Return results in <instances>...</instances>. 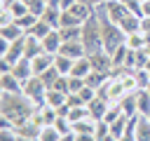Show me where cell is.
I'll return each mask as SVG.
<instances>
[{"label": "cell", "mask_w": 150, "mask_h": 141, "mask_svg": "<svg viewBox=\"0 0 150 141\" xmlns=\"http://www.w3.org/2000/svg\"><path fill=\"white\" fill-rule=\"evenodd\" d=\"M45 103L59 110L61 106L68 103V94H63V92H59V89H54V87H47V92H45Z\"/></svg>", "instance_id": "5bb4252c"}, {"label": "cell", "mask_w": 150, "mask_h": 141, "mask_svg": "<svg viewBox=\"0 0 150 141\" xmlns=\"http://www.w3.org/2000/svg\"><path fill=\"white\" fill-rule=\"evenodd\" d=\"M38 19H40V16H35V14H30V12H28V14L19 16V19H14V24H19L23 33H28V31H30V28H33V26L38 24Z\"/></svg>", "instance_id": "d4e9b609"}, {"label": "cell", "mask_w": 150, "mask_h": 141, "mask_svg": "<svg viewBox=\"0 0 150 141\" xmlns=\"http://www.w3.org/2000/svg\"><path fill=\"white\" fill-rule=\"evenodd\" d=\"M47 5H52V7H61V0H47Z\"/></svg>", "instance_id": "836d02e7"}, {"label": "cell", "mask_w": 150, "mask_h": 141, "mask_svg": "<svg viewBox=\"0 0 150 141\" xmlns=\"http://www.w3.org/2000/svg\"><path fill=\"white\" fill-rule=\"evenodd\" d=\"M141 31H143L145 35L150 33V16H143V19H141Z\"/></svg>", "instance_id": "1f68e13d"}, {"label": "cell", "mask_w": 150, "mask_h": 141, "mask_svg": "<svg viewBox=\"0 0 150 141\" xmlns=\"http://www.w3.org/2000/svg\"><path fill=\"white\" fill-rule=\"evenodd\" d=\"M91 70H94V66H91V59H89V56H80V59H75L70 75H77V78H87Z\"/></svg>", "instance_id": "e0dca14e"}, {"label": "cell", "mask_w": 150, "mask_h": 141, "mask_svg": "<svg viewBox=\"0 0 150 141\" xmlns=\"http://www.w3.org/2000/svg\"><path fill=\"white\" fill-rule=\"evenodd\" d=\"M49 31H52V26H49L45 19H38V24H35V26L28 31V35H33V38H40V40H42V38H45Z\"/></svg>", "instance_id": "484cf974"}, {"label": "cell", "mask_w": 150, "mask_h": 141, "mask_svg": "<svg viewBox=\"0 0 150 141\" xmlns=\"http://www.w3.org/2000/svg\"><path fill=\"white\" fill-rule=\"evenodd\" d=\"M59 31H61L63 42H68V40H82V26H63Z\"/></svg>", "instance_id": "7402d4cb"}, {"label": "cell", "mask_w": 150, "mask_h": 141, "mask_svg": "<svg viewBox=\"0 0 150 141\" xmlns=\"http://www.w3.org/2000/svg\"><path fill=\"white\" fill-rule=\"evenodd\" d=\"M87 87L84 78H77V75H68V94H77Z\"/></svg>", "instance_id": "83f0119b"}, {"label": "cell", "mask_w": 150, "mask_h": 141, "mask_svg": "<svg viewBox=\"0 0 150 141\" xmlns=\"http://www.w3.org/2000/svg\"><path fill=\"white\" fill-rule=\"evenodd\" d=\"M40 78H42V82H45L47 87H52V85H54V82H56V80L61 78V73H59V70H56V68L52 66V68H47V70H45V73H42Z\"/></svg>", "instance_id": "4dcf8cb0"}, {"label": "cell", "mask_w": 150, "mask_h": 141, "mask_svg": "<svg viewBox=\"0 0 150 141\" xmlns=\"http://www.w3.org/2000/svg\"><path fill=\"white\" fill-rule=\"evenodd\" d=\"M38 139H40V141H59V139H61V132H59L54 125H45V127L40 129Z\"/></svg>", "instance_id": "603a6c76"}, {"label": "cell", "mask_w": 150, "mask_h": 141, "mask_svg": "<svg viewBox=\"0 0 150 141\" xmlns=\"http://www.w3.org/2000/svg\"><path fill=\"white\" fill-rule=\"evenodd\" d=\"M45 49H42V40L40 38H33V35H28L26 33V47H23V56L26 59H35L38 54H42Z\"/></svg>", "instance_id": "2e32d148"}, {"label": "cell", "mask_w": 150, "mask_h": 141, "mask_svg": "<svg viewBox=\"0 0 150 141\" xmlns=\"http://www.w3.org/2000/svg\"><path fill=\"white\" fill-rule=\"evenodd\" d=\"M82 45L87 49V54L103 49V40H101V14L94 12L84 24H82Z\"/></svg>", "instance_id": "7a4b0ae2"}, {"label": "cell", "mask_w": 150, "mask_h": 141, "mask_svg": "<svg viewBox=\"0 0 150 141\" xmlns=\"http://www.w3.org/2000/svg\"><path fill=\"white\" fill-rule=\"evenodd\" d=\"M35 106L26 94H9L2 92L0 99V115H2V127H19L30 120Z\"/></svg>", "instance_id": "6da1fadb"}, {"label": "cell", "mask_w": 150, "mask_h": 141, "mask_svg": "<svg viewBox=\"0 0 150 141\" xmlns=\"http://www.w3.org/2000/svg\"><path fill=\"white\" fill-rule=\"evenodd\" d=\"M108 80H110V78H108V73H103V70H96V68H94V70H91V73L84 78V82H87L89 87H94L96 92H98V89H103Z\"/></svg>", "instance_id": "ac0fdd59"}, {"label": "cell", "mask_w": 150, "mask_h": 141, "mask_svg": "<svg viewBox=\"0 0 150 141\" xmlns=\"http://www.w3.org/2000/svg\"><path fill=\"white\" fill-rule=\"evenodd\" d=\"M19 141H40V139H28V136H19Z\"/></svg>", "instance_id": "d590c367"}, {"label": "cell", "mask_w": 150, "mask_h": 141, "mask_svg": "<svg viewBox=\"0 0 150 141\" xmlns=\"http://www.w3.org/2000/svg\"><path fill=\"white\" fill-rule=\"evenodd\" d=\"M45 92H47V85L42 82L40 75H33L30 80L23 82V94L33 101L35 108H38V106H45Z\"/></svg>", "instance_id": "277c9868"}, {"label": "cell", "mask_w": 150, "mask_h": 141, "mask_svg": "<svg viewBox=\"0 0 150 141\" xmlns=\"http://www.w3.org/2000/svg\"><path fill=\"white\" fill-rule=\"evenodd\" d=\"M101 40H103V49L108 52V54H112L117 47H122L124 42H127V33L115 24V21H110L105 14L101 16Z\"/></svg>", "instance_id": "3957f363"}, {"label": "cell", "mask_w": 150, "mask_h": 141, "mask_svg": "<svg viewBox=\"0 0 150 141\" xmlns=\"http://www.w3.org/2000/svg\"><path fill=\"white\" fill-rule=\"evenodd\" d=\"M23 47H26V35L14 40V42H2V52H0V61L5 63H16L19 59H23Z\"/></svg>", "instance_id": "5b68a950"}, {"label": "cell", "mask_w": 150, "mask_h": 141, "mask_svg": "<svg viewBox=\"0 0 150 141\" xmlns=\"http://www.w3.org/2000/svg\"><path fill=\"white\" fill-rule=\"evenodd\" d=\"M63 26H82V21H80L70 9H63V12H61V26H59V28H63Z\"/></svg>", "instance_id": "f1b7e54d"}, {"label": "cell", "mask_w": 150, "mask_h": 141, "mask_svg": "<svg viewBox=\"0 0 150 141\" xmlns=\"http://www.w3.org/2000/svg\"><path fill=\"white\" fill-rule=\"evenodd\" d=\"M23 2H28V0H23Z\"/></svg>", "instance_id": "8d00e7d4"}, {"label": "cell", "mask_w": 150, "mask_h": 141, "mask_svg": "<svg viewBox=\"0 0 150 141\" xmlns=\"http://www.w3.org/2000/svg\"><path fill=\"white\" fill-rule=\"evenodd\" d=\"M73 63H75V59H70V56H66V54H56V56H54V68H56L61 75H70Z\"/></svg>", "instance_id": "44dd1931"}, {"label": "cell", "mask_w": 150, "mask_h": 141, "mask_svg": "<svg viewBox=\"0 0 150 141\" xmlns=\"http://www.w3.org/2000/svg\"><path fill=\"white\" fill-rule=\"evenodd\" d=\"M143 2V16H150V0H141Z\"/></svg>", "instance_id": "d6a6232c"}, {"label": "cell", "mask_w": 150, "mask_h": 141, "mask_svg": "<svg viewBox=\"0 0 150 141\" xmlns=\"http://www.w3.org/2000/svg\"><path fill=\"white\" fill-rule=\"evenodd\" d=\"M148 118H150V115H148Z\"/></svg>", "instance_id": "74e56055"}, {"label": "cell", "mask_w": 150, "mask_h": 141, "mask_svg": "<svg viewBox=\"0 0 150 141\" xmlns=\"http://www.w3.org/2000/svg\"><path fill=\"white\" fill-rule=\"evenodd\" d=\"M134 136H136V141H150V118L148 115H138Z\"/></svg>", "instance_id": "9a60e30c"}, {"label": "cell", "mask_w": 150, "mask_h": 141, "mask_svg": "<svg viewBox=\"0 0 150 141\" xmlns=\"http://www.w3.org/2000/svg\"><path fill=\"white\" fill-rule=\"evenodd\" d=\"M30 66H33V73H35V75H42L47 68L54 66V54L42 52V54H38L35 59H30Z\"/></svg>", "instance_id": "4fadbf2b"}, {"label": "cell", "mask_w": 150, "mask_h": 141, "mask_svg": "<svg viewBox=\"0 0 150 141\" xmlns=\"http://www.w3.org/2000/svg\"><path fill=\"white\" fill-rule=\"evenodd\" d=\"M0 92H9V94H23V85L19 78H14L12 70H2L0 73Z\"/></svg>", "instance_id": "52a82bcc"}, {"label": "cell", "mask_w": 150, "mask_h": 141, "mask_svg": "<svg viewBox=\"0 0 150 141\" xmlns=\"http://www.w3.org/2000/svg\"><path fill=\"white\" fill-rule=\"evenodd\" d=\"M61 12H63L61 7H52V5H47L45 14H42L40 19H45V21H47L52 28H59V26H61Z\"/></svg>", "instance_id": "ffe728a7"}, {"label": "cell", "mask_w": 150, "mask_h": 141, "mask_svg": "<svg viewBox=\"0 0 150 141\" xmlns=\"http://www.w3.org/2000/svg\"><path fill=\"white\" fill-rule=\"evenodd\" d=\"M61 45H63V38H61V31L59 28H52L45 38H42V49L47 52V54H59V49H61Z\"/></svg>", "instance_id": "ba28073f"}, {"label": "cell", "mask_w": 150, "mask_h": 141, "mask_svg": "<svg viewBox=\"0 0 150 141\" xmlns=\"http://www.w3.org/2000/svg\"><path fill=\"white\" fill-rule=\"evenodd\" d=\"M59 54H66V56H70V59H80V56H87V49H84L82 40H68V42L61 45Z\"/></svg>", "instance_id": "8fae6325"}, {"label": "cell", "mask_w": 150, "mask_h": 141, "mask_svg": "<svg viewBox=\"0 0 150 141\" xmlns=\"http://www.w3.org/2000/svg\"><path fill=\"white\" fill-rule=\"evenodd\" d=\"M23 35H26V33H23L21 26L14 24V21L0 26V40H2V42H14V40H19V38H23Z\"/></svg>", "instance_id": "7c38bea8"}, {"label": "cell", "mask_w": 150, "mask_h": 141, "mask_svg": "<svg viewBox=\"0 0 150 141\" xmlns=\"http://www.w3.org/2000/svg\"><path fill=\"white\" fill-rule=\"evenodd\" d=\"M2 9H7V12L12 14V19H19V16L28 14V5H26L23 0H16V2H12L9 7H2Z\"/></svg>", "instance_id": "cb8c5ba5"}, {"label": "cell", "mask_w": 150, "mask_h": 141, "mask_svg": "<svg viewBox=\"0 0 150 141\" xmlns=\"http://www.w3.org/2000/svg\"><path fill=\"white\" fill-rule=\"evenodd\" d=\"M0 2H2V7H9V5H12V2H16V0H0Z\"/></svg>", "instance_id": "e575fe53"}, {"label": "cell", "mask_w": 150, "mask_h": 141, "mask_svg": "<svg viewBox=\"0 0 150 141\" xmlns=\"http://www.w3.org/2000/svg\"><path fill=\"white\" fill-rule=\"evenodd\" d=\"M89 59H91V66L96 68V70H103V73H110L112 70V56L105 52V49H96V52H91V54H87Z\"/></svg>", "instance_id": "9c48e42d"}, {"label": "cell", "mask_w": 150, "mask_h": 141, "mask_svg": "<svg viewBox=\"0 0 150 141\" xmlns=\"http://www.w3.org/2000/svg\"><path fill=\"white\" fill-rule=\"evenodd\" d=\"M26 5H28V12L35 14V16H42L45 9H47V0H28Z\"/></svg>", "instance_id": "f546056e"}, {"label": "cell", "mask_w": 150, "mask_h": 141, "mask_svg": "<svg viewBox=\"0 0 150 141\" xmlns=\"http://www.w3.org/2000/svg\"><path fill=\"white\" fill-rule=\"evenodd\" d=\"M136 108L138 115H150V89H136Z\"/></svg>", "instance_id": "d6986e66"}, {"label": "cell", "mask_w": 150, "mask_h": 141, "mask_svg": "<svg viewBox=\"0 0 150 141\" xmlns=\"http://www.w3.org/2000/svg\"><path fill=\"white\" fill-rule=\"evenodd\" d=\"M9 70L14 73V78H19V80H21V85L35 75V73H33V66H30V59H26V56H23V59H19L16 63H12V68H9Z\"/></svg>", "instance_id": "30bf717a"}, {"label": "cell", "mask_w": 150, "mask_h": 141, "mask_svg": "<svg viewBox=\"0 0 150 141\" xmlns=\"http://www.w3.org/2000/svg\"><path fill=\"white\" fill-rule=\"evenodd\" d=\"M105 16L110 19V21H115V24H122L129 14H134L127 5H124V0H105Z\"/></svg>", "instance_id": "8992f818"}, {"label": "cell", "mask_w": 150, "mask_h": 141, "mask_svg": "<svg viewBox=\"0 0 150 141\" xmlns=\"http://www.w3.org/2000/svg\"><path fill=\"white\" fill-rule=\"evenodd\" d=\"M145 40V33L143 31H136V33H131V35H127V47L129 49H143V42Z\"/></svg>", "instance_id": "4316f807"}]
</instances>
